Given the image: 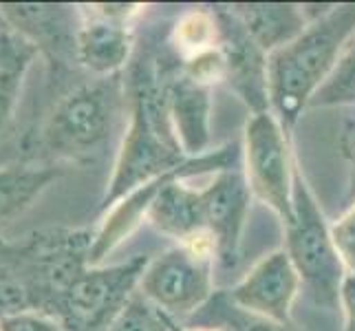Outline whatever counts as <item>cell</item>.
<instances>
[{
	"mask_svg": "<svg viewBox=\"0 0 355 331\" xmlns=\"http://www.w3.org/2000/svg\"><path fill=\"white\" fill-rule=\"evenodd\" d=\"M285 230L287 254L300 283L307 285L318 303L336 305L345 283V265L334 245L331 228H327L313 194L298 173L293 177V221Z\"/></svg>",
	"mask_w": 355,
	"mask_h": 331,
	"instance_id": "obj_5",
	"label": "cell"
},
{
	"mask_svg": "<svg viewBox=\"0 0 355 331\" xmlns=\"http://www.w3.org/2000/svg\"><path fill=\"white\" fill-rule=\"evenodd\" d=\"M35 53L38 49L16 33H5L0 38V135L14 115L24 76H27Z\"/></svg>",
	"mask_w": 355,
	"mask_h": 331,
	"instance_id": "obj_16",
	"label": "cell"
},
{
	"mask_svg": "<svg viewBox=\"0 0 355 331\" xmlns=\"http://www.w3.org/2000/svg\"><path fill=\"white\" fill-rule=\"evenodd\" d=\"M132 38L126 20H117L93 9V18L80 24L76 58L95 76L113 78L130 56Z\"/></svg>",
	"mask_w": 355,
	"mask_h": 331,
	"instance_id": "obj_13",
	"label": "cell"
},
{
	"mask_svg": "<svg viewBox=\"0 0 355 331\" xmlns=\"http://www.w3.org/2000/svg\"><path fill=\"white\" fill-rule=\"evenodd\" d=\"M33 309L31 289L18 245L0 239V321L5 316Z\"/></svg>",
	"mask_w": 355,
	"mask_h": 331,
	"instance_id": "obj_17",
	"label": "cell"
},
{
	"mask_svg": "<svg viewBox=\"0 0 355 331\" xmlns=\"http://www.w3.org/2000/svg\"><path fill=\"white\" fill-rule=\"evenodd\" d=\"M349 153H351V164H353V173H351V197L355 199V137L349 144Z\"/></svg>",
	"mask_w": 355,
	"mask_h": 331,
	"instance_id": "obj_25",
	"label": "cell"
},
{
	"mask_svg": "<svg viewBox=\"0 0 355 331\" xmlns=\"http://www.w3.org/2000/svg\"><path fill=\"white\" fill-rule=\"evenodd\" d=\"M340 303L345 307V331H355V274H347L340 289Z\"/></svg>",
	"mask_w": 355,
	"mask_h": 331,
	"instance_id": "obj_23",
	"label": "cell"
},
{
	"mask_svg": "<svg viewBox=\"0 0 355 331\" xmlns=\"http://www.w3.org/2000/svg\"><path fill=\"white\" fill-rule=\"evenodd\" d=\"M232 14L243 24L250 38L256 42L265 56L274 53L276 49L289 44L293 38L307 29L304 11L296 5H272V3H256V5H234L230 7Z\"/></svg>",
	"mask_w": 355,
	"mask_h": 331,
	"instance_id": "obj_14",
	"label": "cell"
},
{
	"mask_svg": "<svg viewBox=\"0 0 355 331\" xmlns=\"http://www.w3.org/2000/svg\"><path fill=\"white\" fill-rule=\"evenodd\" d=\"M0 331H64L58 318L42 312H18L0 321Z\"/></svg>",
	"mask_w": 355,
	"mask_h": 331,
	"instance_id": "obj_22",
	"label": "cell"
},
{
	"mask_svg": "<svg viewBox=\"0 0 355 331\" xmlns=\"http://www.w3.org/2000/svg\"><path fill=\"white\" fill-rule=\"evenodd\" d=\"M71 9L46 3H0V16L9 29L38 51L62 58L67 51L76 56L78 46L80 27L73 24Z\"/></svg>",
	"mask_w": 355,
	"mask_h": 331,
	"instance_id": "obj_11",
	"label": "cell"
},
{
	"mask_svg": "<svg viewBox=\"0 0 355 331\" xmlns=\"http://www.w3.org/2000/svg\"><path fill=\"white\" fill-rule=\"evenodd\" d=\"M353 35L355 5H336L313 18L298 38L267 56L269 104L285 133L331 78Z\"/></svg>",
	"mask_w": 355,
	"mask_h": 331,
	"instance_id": "obj_1",
	"label": "cell"
},
{
	"mask_svg": "<svg viewBox=\"0 0 355 331\" xmlns=\"http://www.w3.org/2000/svg\"><path fill=\"white\" fill-rule=\"evenodd\" d=\"M62 177L55 166H9L0 168V221L24 212L33 201Z\"/></svg>",
	"mask_w": 355,
	"mask_h": 331,
	"instance_id": "obj_15",
	"label": "cell"
},
{
	"mask_svg": "<svg viewBox=\"0 0 355 331\" xmlns=\"http://www.w3.org/2000/svg\"><path fill=\"white\" fill-rule=\"evenodd\" d=\"M241 331H289L287 325H276V323H269V321H261L256 318L252 325H245Z\"/></svg>",
	"mask_w": 355,
	"mask_h": 331,
	"instance_id": "obj_24",
	"label": "cell"
},
{
	"mask_svg": "<svg viewBox=\"0 0 355 331\" xmlns=\"http://www.w3.org/2000/svg\"><path fill=\"white\" fill-rule=\"evenodd\" d=\"M331 239L342 265L355 274V203L331 226Z\"/></svg>",
	"mask_w": 355,
	"mask_h": 331,
	"instance_id": "obj_21",
	"label": "cell"
},
{
	"mask_svg": "<svg viewBox=\"0 0 355 331\" xmlns=\"http://www.w3.org/2000/svg\"><path fill=\"white\" fill-rule=\"evenodd\" d=\"M300 287V276L287 252H272L256 263L248 276L230 291V298L254 318L289 325L291 303Z\"/></svg>",
	"mask_w": 355,
	"mask_h": 331,
	"instance_id": "obj_8",
	"label": "cell"
},
{
	"mask_svg": "<svg viewBox=\"0 0 355 331\" xmlns=\"http://www.w3.org/2000/svg\"><path fill=\"white\" fill-rule=\"evenodd\" d=\"M212 263L181 245L148 261L139 294L170 318L197 312L212 294Z\"/></svg>",
	"mask_w": 355,
	"mask_h": 331,
	"instance_id": "obj_7",
	"label": "cell"
},
{
	"mask_svg": "<svg viewBox=\"0 0 355 331\" xmlns=\"http://www.w3.org/2000/svg\"><path fill=\"white\" fill-rule=\"evenodd\" d=\"M186 162L168 119L164 87H159L153 73L135 69L130 82V126L117 153L102 210L113 207L132 190L173 173Z\"/></svg>",
	"mask_w": 355,
	"mask_h": 331,
	"instance_id": "obj_2",
	"label": "cell"
},
{
	"mask_svg": "<svg viewBox=\"0 0 355 331\" xmlns=\"http://www.w3.org/2000/svg\"><path fill=\"white\" fill-rule=\"evenodd\" d=\"M108 331H170L168 314L157 309L150 300H146L137 291Z\"/></svg>",
	"mask_w": 355,
	"mask_h": 331,
	"instance_id": "obj_20",
	"label": "cell"
},
{
	"mask_svg": "<svg viewBox=\"0 0 355 331\" xmlns=\"http://www.w3.org/2000/svg\"><path fill=\"white\" fill-rule=\"evenodd\" d=\"M168 329L170 331H190V329H183L181 325H177L175 318H170V316H168Z\"/></svg>",
	"mask_w": 355,
	"mask_h": 331,
	"instance_id": "obj_26",
	"label": "cell"
},
{
	"mask_svg": "<svg viewBox=\"0 0 355 331\" xmlns=\"http://www.w3.org/2000/svg\"><path fill=\"white\" fill-rule=\"evenodd\" d=\"M168 119L183 155L197 159L210 144V87L190 80L186 73L164 87Z\"/></svg>",
	"mask_w": 355,
	"mask_h": 331,
	"instance_id": "obj_12",
	"label": "cell"
},
{
	"mask_svg": "<svg viewBox=\"0 0 355 331\" xmlns=\"http://www.w3.org/2000/svg\"><path fill=\"white\" fill-rule=\"evenodd\" d=\"M146 256L117 265H89L58 300L53 318L64 331H108L139 289Z\"/></svg>",
	"mask_w": 355,
	"mask_h": 331,
	"instance_id": "obj_3",
	"label": "cell"
},
{
	"mask_svg": "<svg viewBox=\"0 0 355 331\" xmlns=\"http://www.w3.org/2000/svg\"><path fill=\"white\" fill-rule=\"evenodd\" d=\"M119 104L115 78H102L71 91L55 104L42 128V142L55 157L89 159L108 139Z\"/></svg>",
	"mask_w": 355,
	"mask_h": 331,
	"instance_id": "obj_4",
	"label": "cell"
},
{
	"mask_svg": "<svg viewBox=\"0 0 355 331\" xmlns=\"http://www.w3.org/2000/svg\"><path fill=\"white\" fill-rule=\"evenodd\" d=\"M248 186L276 212L285 228L293 221V166L283 126L274 113H254L245 126Z\"/></svg>",
	"mask_w": 355,
	"mask_h": 331,
	"instance_id": "obj_6",
	"label": "cell"
},
{
	"mask_svg": "<svg viewBox=\"0 0 355 331\" xmlns=\"http://www.w3.org/2000/svg\"><path fill=\"white\" fill-rule=\"evenodd\" d=\"M175 46L186 62L218 46V20L210 11H188L175 27Z\"/></svg>",
	"mask_w": 355,
	"mask_h": 331,
	"instance_id": "obj_18",
	"label": "cell"
},
{
	"mask_svg": "<svg viewBox=\"0 0 355 331\" xmlns=\"http://www.w3.org/2000/svg\"><path fill=\"white\" fill-rule=\"evenodd\" d=\"M201 197L205 232L214 241L216 263L223 269L234 267L250 205L248 181L236 170H223L210 186L201 190Z\"/></svg>",
	"mask_w": 355,
	"mask_h": 331,
	"instance_id": "obj_9",
	"label": "cell"
},
{
	"mask_svg": "<svg viewBox=\"0 0 355 331\" xmlns=\"http://www.w3.org/2000/svg\"><path fill=\"white\" fill-rule=\"evenodd\" d=\"M218 49L225 58V80L248 102L254 113L267 110V56L243 29L232 11L216 14Z\"/></svg>",
	"mask_w": 355,
	"mask_h": 331,
	"instance_id": "obj_10",
	"label": "cell"
},
{
	"mask_svg": "<svg viewBox=\"0 0 355 331\" xmlns=\"http://www.w3.org/2000/svg\"><path fill=\"white\" fill-rule=\"evenodd\" d=\"M355 102V42L347 46L336 71L315 93L311 106H336Z\"/></svg>",
	"mask_w": 355,
	"mask_h": 331,
	"instance_id": "obj_19",
	"label": "cell"
}]
</instances>
